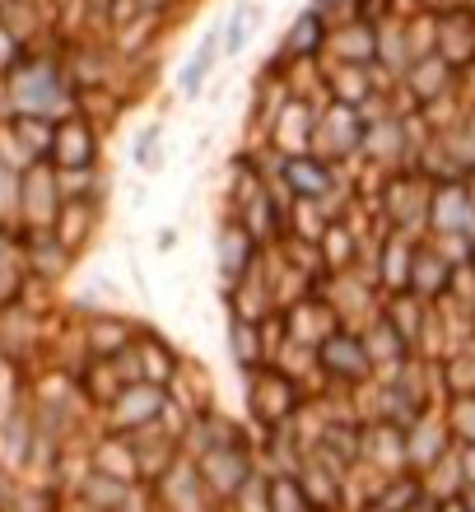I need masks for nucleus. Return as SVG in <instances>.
Returning <instances> with one entry per match:
<instances>
[{"label": "nucleus", "mask_w": 475, "mask_h": 512, "mask_svg": "<svg viewBox=\"0 0 475 512\" xmlns=\"http://www.w3.org/2000/svg\"><path fill=\"white\" fill-rule=\"evenodd\" d=\"M308 149L322 154V159H331V163H354L359 159V149H364V117H359V108L326 98L322 108H317L313 145Z\"/></svg>", "instance_id": "7ed1b4c3"}, {"label": "nucleus", "mask_w": 475, "mask_h": 512, "mask_svg": "<svg viewBox=\"0 0 475 512\" xmlns=\"http://www.w3.org/2000/svg\"><path fill=\"white\" fill-rule=\"evenodd\" d=\"M163 405H168L163 387H154V382H126V387L112 396V424H117V429L154 424V419L163 415Z\"/></svg>", "instance_id": "4468645a"}, {"label": "nucleus", "mask_w": 475, "mask_h": 512, "mask_svg": "<svg viewBox=\"0 0 475 512\" xmlns=\"http://www.w3.org/2000/svg\"><path fill=\"white\" fill-rule=\"evenodd\" d=\"M84 340H89V354H94V359H117V354L136 340V331H131L122 317H94L89 331H84Z\"/></svg>", "instance_id": "5701e85b"}, {"label": "nucleus", "mask_w": 475, "mask_h": 512, "mask_svg": "<svg viewBox=\"0 0 475 512\" xmlns=\"http://www.w3.org/2000/svg\"><path fill=\"white\" fill-rule=\"evenodd\" d=\"M303 405V387L299 378H289L285 368H252V410L261 415L266 429H280V424H294Z\"/></svg>", "instance_id": "39448f33"}, {"label": "nucleus", "mask_w": 475, "mask_h": 512, "mask_svg": "<svg viewBox=\"0 0 475 512\" xmlns=\"http://www.w3.org/2000/svg\"><path fill=\"white\" fill-rule=\"evenodd\" d=\"M136 350V364H140V378L154 382V387H168L177 378V354L163 345L159 336H145V340H131Z\"/></svg>", "instance_id": "4be33fe9"}, {"label": "nucleus", "mask_w": 475, "mask_h": 512, "mask_svg": "<svg viewBox=\"0 0 475 512\" xmlns=\"http://www.w3.org/2000/svg\"><path fill=\"white\" fill-rule=\"evenodd\" d=\"M457 452V471H462V485H475V443H452Z\"/></svg>", "instance_id": "c756f323"}, {"label": "nucleus", "mask_w": 475, "mask_h": 512, "mask_svg": "<svg viewBox=\"0 0 475 512\" xmlns=\"http://www.w3.org/2000/svg\"><path fill=\"white\" fill-rule=\"evenodd\" d=\"M429 233H462V238H475V210H471L466 177L434 182V196H429ZM429 233H424V238H429Z\"/></svg>", "instance_id": "1a4fd4ad"}, {"label": "nucleus", "mask_w": 475, "mask_h": 512, "mask_svg": "<svg viewBox=\"0 0 475 512\" xmlns=\"http://www.w3.org/2000/svg\"><path fill=\"white\" fill-rule=\"evenodd\" d=\"M438 140H443V149L457 159V168H462V173H475V103H471V112H466L462 122L448 126Z\"/></svg>", "instance_id": "b1692460"}, {"label": "nucleus", "mask_w": 475, "mask_h": 512, "mask_svg": "<svg viewBox=\"0 0 475 512\" xmlns=\"http://www.w3.org/2000/svg\"><path fill=\"white\" fill-rule=\"evenodd\" d=\"M215 42H219V38H205V42H201V52H196V56L187 61V66H182V94H187V98L201 94L205 70L215 66Z\"/></svg>", "instance_id": "bb28decb"}, {"label": "nucleus", "mask_w": 475, "mask_h": 512, "mask_svg": "<svg viewBox=\"0 0 475 512\" xmlns=\"http://www.w3.org/2000/svg\"><path fill=\"white\" fill-rule=\"evenodd\" d=\"M340 187H345V182H340V163L322 159L313 149L280 159V191H285L289 201H326V196H336Z\"/></svg>", "instance_id": "20e7f679"}, {"label": "nucleus", "mask_w": 475, "mask_h": 512, "mask_svg": "<svg viewBox=\"0 0 475 512\" xmlns=\"http://www.w3.org/2000/svg\"><path fill=\"white\" fill-rule=\"evenodd\" d=\"M313 122H317V108L308 103L303 94H289L285 98V108L275 112L271 122V140L280 154H303V149L313 145Z\"/></svg>", "instance_id": "ddd939ff"}, {"label": "nucleus", "mask_w": 475, "mask_h": 512, "mask_svg": "<svg viewBox=\"0 0 475 512\" xmlns=\"http://www.w3.org/2000/svg\"><path fill=\"white\" fill-rule=\"evenodd\" d=\"M443 419H448L452 443H475V391L471 396H448Z\"/></svg>", "instance_id": "a878e982"}, {"label": "nucleus", "mask_w": 475, "mask_h": 512, "mask_svg": "<svg viewBox=\"0 0 475 512\" xmlns=\"http://www.w3.org/2000/svg\"><path fill=\"white\" fill-rule=\"evenodd\" d=\"M24 215L33 219V229H52V219L56 210H61V191H56V173L47 168V163H28V173H24Z\"/></svg>", "instance_id": "dca6fc26"}, {"label": "nucleus", "mask_w": 475, "mask_h": 512, "mask_svg": "<svg viewBox=\"0 0 475 512\" xmlns=\"http://www.w3.org/2000/svg\"><path fill=\"white\" fill-rule=\"evenodd\" d=\"M401 433H406V471H415V475H424L452 447L443 410H424V415H415Z\"/></svg>", "instance_id": "9d476101"}, {"label": "nucleus", "mask_w": 475, "mask_h": 512, "mask_svg": "<svg viewBox=\"0 0 475 512\" xmlns=\"http://www.w3.org/2000/svg\"><path fill=\"white\" fill-rule=\"evenodd\" d=\"M5 98L19 117H47V122H61L75 112V84L66 80V66L56 61H24V70H14L5 80Z\"/></svg>", "instance_id": "f257e3e1"}, {"label": "nucleus", "mask_w": 475, "mask_h": 512, "mask_svg": "<svg viewBox=\"0 0 475 512\" xmlns=\"http://www.w3.org/2000/svg\"><path fill=\"white\" fill-rule=\"evenodd\" d=\"M94 219H98V201H94V196H66V201H61V210H56V219H52V233L70 247V252H75V247L89 238Z\"/></svg>", "instance_id": "aec40b11"}, {"label": "nucleus", "mask_w": 475, "mask_h": 512, "mask_svg": "<svg viewBox=\"0 0 475 512\" xmlns=\"http://www.w3.org/2000/svg\"><path fill=\"white\" fill-rule=\"evenodd\" d=\"M466 191H471V210H475V173H466Z\"/></svg>", "instance_id": "2f4dec72"}, {"label": "nucleus", "mask_w": 475, "mask_h": 512, "mask_svg": "<svg viewBox=\"0 0 475 512\" xmlns=\"http://www.w3.org/2000/svg\"><path fill=\"white\" fill-rule=\"evenodd\" d=\"M247 24H252V10H238L233 14V24H229V52H243V38H247Z\"/></svg>", "instance_id": "7c9ffc66"}, {"label": "nucleus", "mask_w": 475, "mask_h": 512, "mask_svg": "<svg viewBox=\"0 0 475 512\" xmlns=\"http://www.w3.org/2000/svg\"><path fill=\"white\" fill-rule=\"evenodd\" d=\"M257 256H261L257 238H252L238 219H229V224L219 229V275H224V289H229L233 280H243L247 270L257 266Z\"/></svg>", "instance_id": "a211bd4d"}, {"label": "nucleus", "mask_w": 475, "mask_h": 512, "mask_svg": "<svg viewBox=\"0 0 475 512\" xmlns=\"http://www.w3.org/2000/svg\"><path fill=\"white\" fill-rule=\"evenodd\" d=\"M52 163L56 168H94L98 159V131L94 122H84L80 112H70V117H61L52 131Z\"/></svg>", "instance_id": "f8f14e48"}, {"label": "nucleus", "mask_w": 475, "mask_h": 512, "mask_svg": "<svg viewBox=\"0 0 475 512\" xmlns=\"http://www.w3.org/2000/svg\"><path fill=\"white\" fill-rule=\"evenodd\" d=\"M448 275H452V261L438 252L429 238L415 247V261H410V280L406 289L410 294H420L424 303H438V298L448 294Z\"/></svg>", "instance_id": "f3484780"}, {"label": "nucleus", "mask_w": 475, "mask_h": 512, "mask_svg": "<svg viewBox=\"0 0 475 512\" xmlns=\"http://www.w3.org/2000/svg\"><path fill=\"white\" fill-rule=\"evenodd\" d=\"M396 84L406 89V98L415 103V108H424V103L443 98L448 89H457V84H462V75H457V70H452L438 52H429V56H415V61L396 75Z\"/></svg>", "instance_id": "9b49d317"}, {"label": "nucleus", "mask_w": 475, "mask_h": 512, "mask_svg": "<svg viewBox=\"0 0 475 512\" xmlns=\"http://www.w3.org/2000/svg\"><path fill=\"white\" fill-rule=\"evenodd\" d=\"M429 308H434V303H424L420 294L396 289V294H382V308L378 312H382V322L406 340V350L415 354V350H420V336H424V322H429Z\"/></svg>", "instance_id": "2eb2a0df"}, {"label": "nucleus", "mask_w": 475, "mask_h": 512, "mask_svg": "<svg viewBox=\"0 0 475 512\" xmlns=\"http://www.w3.org/2000/svg\"><path fill=\"white\" fill-rule=\"evenodd\" d=\"M154 145H159V126H150V131H145V135L136 140V163H140V168H154V163H159Z\"/></svg>", "instance_id": "c85d7f7f"}, {"label": "nucleus", "mask_w": 475, "mask_h": 512, "mask_svg": "<svg viewBox=\"0 0 475 512\" xmlns=\"http://www.w3.org/2000/svg\"><path fill=\"white\" fill-rule=\"evenodd\" d=\"M429 196H434V182L415 168H396L378 182L373 191V215H378L382 229L410 233V238H424L429 233Z\"/></svg>", "instance_id": "f03ea898"}, {"label": "nucleus", "mask_w": 475, "mask_h": 512, "mask_svg": "<svg viewBox=\"0 0 475 512\" xmlns=\"http://www.w3.org/2000/svg\"><path fill=\"white\" fill-rule=\"evenodd\" d=\"M317 368H322V378L336 382V387H359V382L373 378L364 336L350 331V326H336V331L317 345Z\"/></svg>", "instance_id": "423d86ee"}, {"label": "nucleus", "mask_w": 475, "mask_h": 512, "mask_svg": "<svg viewBox=\"0 0 475 512\" xmlns=\"http://www.w3.org/2000/svg\"><path fill=\"white\" fill-rule=\"evenodd\" d=\"M326 19L317 10H303L294 24H289L285 33V47H280V56H285L289 66H299V61H317V56L326 52Z\"/></svg>", "instance_id": "6ab92c4d"}, {"label": "nucleus", "mask_w": 475, "mask_h": 512, "mask_svg": "<svg viewBox=\"0 0 475 512\" xmlns=\"http://www.w3.org/2000/svg\"><path fill=\"white\" fill-rule=\"evenodd\" d=\"M326 56L340 66H373L378 61V19H340L326 28Z\"/></svg>", "instance_id": "6e6552de"}, {"label": "nucleus", "mask_w": 475, "mask_h": 512, "mask_svg": "<svg viewBox=\"0 0 475 512\" xmlns=\"http://www.w3.org/2000/svg\"><path fill=\"white\" fill-rule=\"evenodd\" d=\"M229 336H233V345H229L233 359H238V364L252 373V368L266 359V340H261V326H257V322H238V317H233Z\"/></svg>", "instance_id": "393cba45"}, {"label": "nucleus", "mask_w": 475, "mask_h": 512, "mask_svg": "<svg viewBox=\"0 0 475 512\" xmlns=\"http://www.w3.org/2000/svg\"><path fill=\"white\" fill-rule=\"evenodd\" d=\"M438 378L448 396H471L475 391V336H466L457 350H448L438 359Z\"/></svg>", "instance_id": "412c9836"}, {"label": "nucleus", "mask_w": 475, "mask_h": 512, "mask_svg": "<svg viewBox=\"0 0 475 512\" xmlns=\"http://www.w3.org/2000/svg\"><path fill=\"white\" fill-rule=\"evenodd\" d=\"M434 52L457 75H466L475 66V0H466L448 14H434Z\"/></svg>", "instance_id": "0eeeda50"}, {"label": "nucleus", "mask_w": 475, "mask_h": 512, "mask_svg": "<svg viewBox=\"0 0 475 512\" xmlns=\"http://www.w3.org/2000/svg\"><path fill=\"white\" fill-rule=\"evenodd\" d=\"M271 508L275 512H303L299 480H275V485H271Z\"/></svg>", "instance_id": "cd10ccee"}]
</instances>
